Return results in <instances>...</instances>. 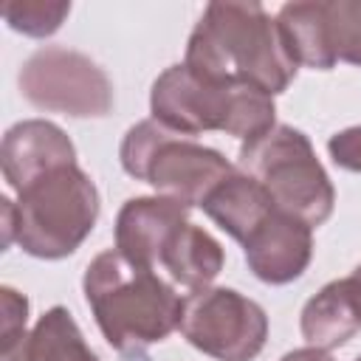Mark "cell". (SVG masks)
<instances>
[{
    "mask_svg": "<svg viewBox=\"0 0 361 361\" xmlns=\"http://www.w3.org/2000/svg\"><path fill=\"white\" fill-rule=\"evenodd\" d=\"M183 65L214 85H248L268 96L282 93L299 71L276 17L251 0L209 3L189 34Z\"/></svg>",
    "mask_w": 361,
    "mask_h": 361,
    "instance_id": "6da1fadb",
    "label": "cell"
},
{
    "mask_svg": "<svg viewBox=\"0 0 361 361\" xmlns=\"http://www.w3.org/2000/svg\"><path fill=\"white\" fill-rule=\"evenodd\" d=\"M93 319L118 353H141L180 327L183 299L158 271L127 259L118 248L90 259L82 276Z\"/></svg>",
    "mask_w": 361,
    "mask_h": 361,
    "instance_id": "7a4b0ae2",
    "label": "cell"
},
{
    "mask_svg": "<svg viewBox=\"0 0 361 361\" xmlns=\"http://www.w3.org/2000/svg\"><path fill=\"white\" fill-rule=\"evenodd\" d=\"M17 245L37 259L71 257L99 220V189L79 164L56 166L17 192Z\"/></svg>",
    "mask_w": 361,
    "mask_h": 361,
    "instance_id": "3957f363",
    "label": "cell"
},
{
    "mask_svg": "<svg viewBox=\"0 0 361 361\" xmlns=\"http://www.w3.org/2000/svg\"><path fill=\"white\" fill-rule=\"evenodd\" d=\"M118 158L130 178L144 180L161 197L186 206H200L209 192L234 172L223 152L175 133L155 118H144L127 130Z\"/></svg>",
    "mask_w": 361,
    "mask_h": 361,
    "instance_id": "277c9868",
    "label": "cell"
},
{
    "mask_svg": "<svg viewBox=\"0 0 361 361\" xmlns=\"http://www.w3.org/2000/svg\"><path fill=\"white\" fill-rule=\"evenodd\" d=\"M237 169L254 178L282 212L299 217L310 228L333 214L336 189L307 135L290 124H276L265 135L243 144Z\"/></svg>",
    "mask_w": 361,
    "mask_h": 361,
    "instance_id": "5b68a950",
    "label": "cell"
},
{
    "mask_svg": "<svg viewBox=\"0 0 361 361\" xmlns=\"http://www.w3.org/2000/svg\"><path fill=\"white\" fill-rule=\"evenodd\" d=\"M20 93L39 110L73 118H102L113 110V82L87 56L73 48L45 45L34 51L17 76Z\"/></svg>",
    "mask_w": 361,
    "mask_h": 361,
    "instance_id": "8992f818",
    "label": "cell"
},
{
    "mask_svg": "<svg viewBox=\"0 0 361 361\" xmlns=\"http://www.w3.org/2000/svg\"><path fill=\"white\" fill-rule=\"evenodd\" d=\"M180 333L214 361H254L268 341V316L234 288H203L183 299Z\"/></svg>",
    "mask_w": 361,
    "mask_h": 361,
    "instance_id": "52a82bcc",
    "label": "cell"
},
{
    "mask_svg": "<svg viewBox=\"0 0 361 361\" xmlns=\"http://www.w3.org/2000/svg\"><path fill=\"white\" fill-rule=\"evenodd\" d=\"M237 85H214L200 79L183 62L166 68L149 90L152 118L180 135H200L209 130L226 133Z\"/></svg>",
    "mask_w": 361,
    "mask_h": 361,
    "instance_id": "ba28073f",
    "label": "cell"
},
{
    "mask_svg": "<svg viewBox=\"0 0 361 361\" xmlns=\"http://www.w3.org/2000/svg\"><path fill=\"white\" fill-rule=\"evenodd\" d=\"M251 274L268 285L299 279L313 259V228L299 217L274 209L243 243Z\"/></svg>",
    "mask_w": 361,
    "mask_h": 361,
    "instance_id": "9c48e42d",
    "label": "cell"
},
{
    "mask_svg": "<svg viewBox=\"0 0 361 361\" xmlns=\"http://www.w3.org/2000/svg\"><path fill=\"white\" fill-rule=\"evenodd\" d=\"M76 164V147L65 135L62 127L45 118H25L17 121L6 135L0 147V166L6 183L20 192L39 175Z\"/></svg>",
    "mask_w": 361,
    "mask_h": 361,
    "instance_id": "30bf717a",
    "label": "cell"
},
{
    "mask_svg": "<svg viewBox=\"0 0 361 361\" xmlns=\"http://www.w3.org/2000/svg\"><path fill=\"white\" fill-rule=\"evenodd\" d=\"M189 223V206L172 197H130L116 217V248L152 271L161 265V254L169 237Z\"/></svg>",
    "mask_w": 361,
    "mask_h": 361,
    "instance_id": "8fae6325",
    "label": "cell"
},
{
    "mask_svg": "<svg viewBox=\"0 0 361 361\" xmlns=\"http://www.w3.org/2000/svg\"><path fill=\"white\" fill-rule=\"evenodd\" d=\"M299 330L307 347L319 350H336L361 330V302L347 276L327 282L316 296L305 302Z\"/></svg>",
    "mask_w": 361,
    "mask_h": 361,
    "instance_id": "7c38bea8",
    "label": "cell"
},
{
    "mask_svg": "<svg viewBox=\"0 0 361 361\" xmlns=\"http://www.w3.org/2000/svg\"><path fill=\"white\" fill-rule=\"evenodd\" d=\"M200 209L240 245L248 240V234L274 212L279 209L271 195L245 172L234 169L228 178H223L209 197L200 203Z\"/></svg>",
    "mask_w": 361,
    "mask_h": 361,
    "instance_id": "4fadbf2b",
    "label": "cell"
},
{
    "mask_svg": "<svg viewBox=\"0 0 361 361\" xmlns=\"http://www.w3.org/2000/svg\"><path fill=\"white\" fill-rule=\"evenodd\" d=\"M223 262H226L223 245L206 228L195 223H183L169 237L158 268L166 271L175 285L189 288L195 293V290L212 288V282L223 271Z\"/></svg>",
    "mask_w": 361,
    "mask_h": 361,
    "instance_id": "5bb4252c",
    "label": "cell"
},
{
    "mask_svg": "<svg viewBox=\"0 0 361 361\" xmlns=\"http://www.w3.org/2000/svg\"><path fill=\"white\" fill-rule=\"evenodd\" d=\"M276 25L296 65L313 71H330L338 62L327 31V0L285 3L276 14Z\"/></svg>",
    "mask_w": 361,
    "mask_h": 361,
    "instance_id": "9a60e30c",
    "label": "cell"
},
{
    "mask_svg": "<svg viewBox=\"0 0 361 361\" xmlns=\"http://www.w3.org/2000/svg\"><path fill=\"white\" fill-rule=\"evenodd\" d=\"M3 361H99V358L87 347L68 307L54 305L37 319L31 333H25L17 347L3 353Z\"/></svg>",
    "mask_w": 361,
    "mask_h": 361,
    "instance_id": "2e32d148",
    "label": "cell"
},
{
    "mask_svg": "<svg viewBox=\"0 0 361 361\" xmlns=\"http://www.w3.org/2000/svg\"><path fill=\"white\" fill-rule=\"evenodd\" d=\"M0 14L8 28L25 37H51L59 31L65 17L71 14V3H48V0H3Z\"/></svg>",
    "mask_w": 361,
    "mask_h": 361,
    "instance_id": "e0dca14e",
    "label": "cell"
},
{
    "mask_svg": "<svg viewBox=\"0 0 361 361\" xmlns=\"http://www.w3.org/2000/svg\"><path fill=\"white\" fill-rule=\"evenodd\" d=\"M327 31L336 59L361 68V0H327Z\"/></svg>",
    "mask_w": 361,
    "mask_h": 361,
    "instance_id": "ac0fdd59",
    "label": "cell"
},
{
    "mask_svg": "<svg viewBox=\"0 0 361 361\" xmlns=\"http://www.w3.org/2000/svg\"><path fill=\"white\" fill-rule=\"evenodd\" d=\"M0 305H3V324H0V353H8L11 347H17L25 336V324H28V299L3 285L0 288Z\"/></svg>",
    "mask_w": 361,
    "mask_h": 361,
    "instance_id": "d6986e66",
    "label": "cell"
},
{
    "mask_svg": "<svg viewBox=\"0 0 361 361\" xmlns=\"http://www.w3.org/2000/svg\"><path fill=\"white\" fill-rule=\"evenodd\" d=\"M327 152L336 166L347 172H361V127H347L327 141Z\"/></svg>",
    "mask_w": 361,
    "mask_h": 361,
    "instance_id": "ffe728a7",
    "label": "cell"
},
{
    "mask_svg": "<svg viewBox=\"0 0 361 361\" xmlns=\"http://www.w3.org/2000/svg\"><path fill=\"white\" fill-rule=\"evenodd\" d=\"M0 212H3V248L17 243V209L11 197H0Z\"/></svg>",
    "mask_w": 361,
    "mask_h": 361,
    "instance_id": "44dd1931",
    "label": "cell"
},
{
    "mask_svg": "<svg viewBox=\"0 0 361 361\" xmlns=\"http://www.w3.org/2000/svg\"><path fill=\"white\" fill-rule=\"evenodd\" d=\"M279 361H333V355L327 350H319V347H299V350L285 353Z\"/></svg>",
    "mask_w": 361,
    "mask_h": 361,
    "instance_id": "7402d4cb",
    "label": "cell"
},
{
    "mask_svg": "<svg viewBox=\"0 0 361 361\" xmlns=\"http://www.w3.org/2000/svg\"><path fill=\"white\" fill-rule=\"evenodd\" d=\"M347 279H350V285H353V290H355V296H358V302H361V265H358Z\"/></svg>",
    "mask_w": 361,
    "mask_h": 361,
    "instance_id": "603a6c76",
    "label": "cell"
},
{
    "mask_svg": "<svg viewBox=\"0 0 361 361\" xmlns=\"http://www.w3.org/2000/svg\"><path fill=\"white\" fill-rule=\"evenodd\" d=\"M355 361H361V355H358V358H355Z\"/></svg>",
    "mask_w": 361,
    "mask_h": 361,
    "instance_id": "cb8c5ba5",
    "label": "cell"
}]
</instances>
